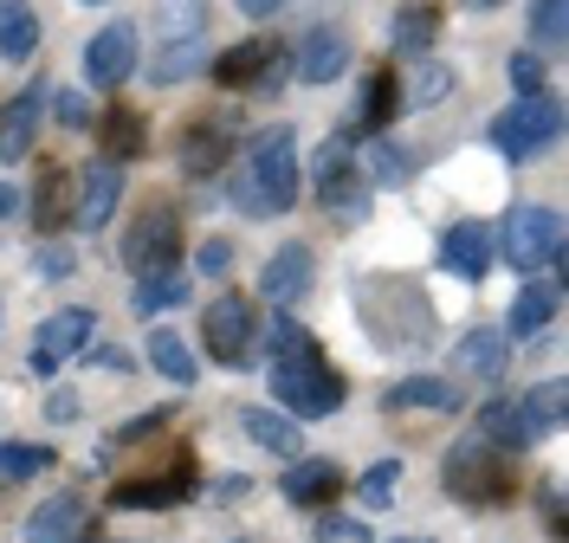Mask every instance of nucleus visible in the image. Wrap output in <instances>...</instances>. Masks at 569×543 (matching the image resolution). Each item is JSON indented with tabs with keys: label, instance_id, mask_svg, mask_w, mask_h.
Instances as JSON below:
<instances>
[{
	"label": "nucleus",
	"instance_id": "f257e3e1",
	"mask_svg": "<svg viewBox=\"0 0 569 543\" xmlns=\"http://www.w3.org/2000/svg\"><path fill=\"white\" fill-rule=\"evenodd\" d=\"M227 194H233V208L252 214V220L291 214V208H298V137H291L284 123L266 130V137H252L247 162L227 181Z\"/></svg>",
	"mask_w": 569,
	"mask_h": 543
},
{
	"label": "nucleus",
	"instance_id": "f03ea898",
	"mask_svg": "<svg viewBox=\"0 0 569 543\" xmlns=\"http://www.w3.org/2000/svg\"><path fill=\"white\" fill-rule=\"evenodd\" d=\"M272 362V395H279L284 414H298V421H323V414H337L343 408V375L323 362V350H291V356H266Z\"/></svg>",
	"mask_w": 569,
	"mask_h": 543
},
{
	"label": "nucleus",
	"instance_id": "7ed1b4c3",
	"mask_svg": "<svg viewBox=\"0 0 569 543\" xmlns=\"http://www.w3.org/2000/svg\"><path fill=\"white\" fill-rule=\"evenodd\" d=\"M440 479H447V499H460V505H511L518 499V466L492 440H460Z\"/></svg>",
	"mask_w": 569,
	"mask_h": 543
},
{
	"label": "nucleus",
	"instance_id": "20e7f679",
	"mask_svg": "<svg viewBox=\"0 0 569 543\" xmlns=\"http://www.w3.org/2000/svg\"><path fill=\"white\" fill-rule=\"evenodd\" d=\"M498 253L505 265H518V279H531V272H550L557 259H563V214L557 208H511L505 214V233H498Z\"/></svg>",
	"mask_w": 569,
	"mask_h": 543
},
{
	"label": "nucleus",
	"instance_id": "39448f33",
	"mask_svg": "<svg viewBox=\"0 0 569 543\" xmlns=\"http://www.w3.org/2000/svg\"><path fill=\"white\" fill-rule=\"evenodd\" d=\"M557 137H563V104L550 91H531V98H518L505 117H492V143L511 162H537Z\"/></svg>",
	"mask_w": 569,
	"mask_h": 543
},
{
	"label": "nucleus",
	"instance_id": "423d86ee",
	"mask_svg": "<svg viewBox=\"0 0 569 543\" xmlns=\"http://www.w3.org/2000/svg\"><path fill=\"white\" fill-rule=\"evenodd\" d=\"M201 343L220 369H252V343H259V311L240 291H220L201 311Z\"/></svg>",
	"mask_w": 569,
	"mask_h": 543
},
{
	"label": "nucleus",
	"instance_id": "0eeeda50",
	"mask_svg": "<svg viewBox=\"0 0 569 543\" xmlns=\"http://www.w3.org/2000/svg\"><path fill=\"white\" fill-rule=\"evenodd\" d=\"M318 208H330V220H343V227H356V220L369 214V175L356 169L343 137H330L318 149Z\"/></svg>",
	"mask_w": 569,
	"mask_h": 543
},
{
	"label": "nucleus",
	"instance_id": "6e6552de",
	"mask_svg": "<svg viewBox=\"0 0 569 543\" xmlns=\"http://www.w3.org/2000/svg\"><path fill=\"white\" fill-rule=\"evenodd\" d=\"M176 259H181V220L176 208H142L137 227L123 233V265L137 272V279H156V272H176Z\"/></svg>",
	"mask_w": 569,
	"mask_h": 543
},
{
	"label": "nucleus",
	"instance_id": "1a4fd4ad",
	"mask_svg": "<svg viewBox=\"0 0 569 543\" xmlns=\"http://www.w3.org/2000/svg\"><path fill=\"white\" fill-rule=\"evenodd\" d=\"M91 330H98V318L84 311V304H71V311H59V318H46L33 336V375H59V362L84 356L91 350Z\"/></svg>",
	"mask_w": 569,
	"mask_h": 543
},
{
	"label": "nucleus",
	"instance_id": "9d476101",
	"mask_svg": "<svg viewBox=\"0 0 569 543\" xmlns=\"http://www.w3.org/2000/svg\"><path fill=\"white\" fill-rule=\"evenodd\" d=\"M284 78V52L272 39H240V46H227L220 59H213V84H227V91H252V84H279Z\"/></svg>",
	"mask_w": 569,
	"mask_h": 543
},
{
	"label": "nucleus",
	"instance_id": "9b49d317",
	"mask_svg": "<svg viewBox=\"0 0 569 543\" xmlns=\"http://www.w3.org/2000/svg\"><path fill=\"white\" fill-rule=\"evenodd\" d=\"M492 259H498V227H486V220H453L440 233V265L466 285H479L492 272Z\"/></svg>",
	"mask_w": 569,
	"mask_h": 543
},
{
	"label": "nucleus",
	"instance_id": "f8f14e48",
	"mask_svg": "<svg viewBox=\"0 0 569 543\" xmlns=\"http://www.w3.org/2000/svg\"><path fill=\"white\" fill-rule=\"evenodd\" d=\"M188 492H194V460H188V453H176V466H169V472L123 479V485L110 492V505H123V511H169V505H181Z\"/></svg>",
	"mask_w": 569,
	"mask_h": 543
},
{
	"label": "nucleus",
	"instance_id": "ddd939ff",
	"mask_svg": "<svg viewBox=\"0 0 569 543\" xmlns=\"http://www.w3.org/2000/svg\"><path fill=\"white\" fill-rule=\"evenodd\" d=\"M130 72H137V27H130V20H110L104 33L84 46V78H91L98 91H117Z\"/></svg>",
	"mask_w": 569,
	"mask_h": 543
},
{
	"label": "nucleus",
	"instance_id": "4468645a",
	"mask_svg": "<svg viewBox=\"0 0 569 543\" xmlns=\"http://www.w3.org/2000/svg\"><path fill=\"white\" fill-rule=\"evenodd\" d=\"M479 440H492L498 453H531L543 428H537L531 401H486L479 408Z\"/></svg>",
	"mask_w": 569,
	"mask_h": 543
},
{
	"label": "nucleus",
	"instance_id": "2eb2a0df",
	"mask_svg": "<svg viewBox=\"0 0 569 543\" xmlns=\"http://www.w3.org/2000/svg\"><path fill=\"white\" fill-rule=\"evenodd\" d=\"M259 291H266V304L291 311V304L311 291V247H305V240H284L279 253L266 259V272H259Z\"/></svg>",
	"mask_w": 569,
	"mask_h": 543
},
{
	"label": "nucleus",
	"instance_id": "dca6fc26",
	"mask_svg": "<svg viewBox=\"0 0 569 543\" xmlns=\"http://www.w3.org/2000/svg\"><path fill=\"white\" fill-rule=\"evenodd\" d=\"M227 155H233V130L220 123V117H194L188 130H181V169L194 181H208L227 169Z\"/></svg>",
	"mask_w": 569,
	"mask_h": 543
},
{
	"label": "nucleus",
	"instance_id": "f3484780",
	"mask_svg": "<svg viewBox=\"0 0 569 543\" xmlns=\"http://www.w3.org/2000/svg\"><path fill=\"white\" fill-rule=\"evenodd\" d=\"M46 78H33L13 104L0 110V162H20L27 149H33V137H39V117H46Z\"/></svg>",
	"mask_w": 569,
	"mask_h": 543
},
{
	"label": "nucleus",
	"instance_id": "a211bd4d",
	"mask_svg": "<svg viewBox=\"0 0 569 543\" xmlns=\"http://www.w3.org/2000/svg\"><path fill=\"white\" fill-rule=\"evenodd\" d=\"M291 72L305 78V84H330V78H343L350 72V39L337 33V27H311V33L298 39Z\"/></svg>",
	"mask_w": 569,
	"mask_h": 543
},
{
	"label": "nucleus",
	"instance_id": "6ab92c4d",
	"mask_svg": "<svg viewBox=\"0 0 569 543\" xmlns=\"http://www.w3.org/2000/svg\"><path fill=\"white\" fill-rule=\"evenodd\" d=\"M117 201H123V169L98 155V162L84 169V181H78V214H71V220H78L84 233H98V227H110Z\"/></svg>",
	"mask_w": 569,
	"mask_h": 543
},
{
	"label": "nucleus",
	"instance_id": "aec40b11",
	"mask_svg": "<svg viewBox=\"0 0 569 543\" xmlns=\"http://www.w3.org/2000/svg\"><path fill=\"white\" fill-rule=\"evenodd\" d=\"M505 362H511V336L505 330H466L460 343H453V369L472 375V382H498Z\"/></svg>",
	"mask_w": 569,
	"mask_h": 543
},
{
	"label": "nucleus",
	"instance_id": "412c9836",
	"mask_svg": "<svg viewBox=\"0 0 569 543\" xmlns=\"http://www.w3.org/2000/svg\"><path fill=\"white\" fill-rule=\"evenodd\" d=\"M279 492H284L298 511H318V505H330V499L343 492V472L330 466V460H298V466H284Z\"/></svg>",
	"mask_w": 569,
	"mask_h": 543
},
{
	"label": "nucleus",
	"instance_id": "4be33fe9",
	"mask_svg": "<svg viewBox=\"0 0 569 543\" xmlns=\"http://www.w3.org/2000/svg\"><path fill=\"white\" fill-rule=\"evenodd\" d=\"M78 537H84V499L78 492H52L27 517V543H78Z\"/></svg>",
	"mask_w": 569,
	"mask_h": 543
},
{
	"label": "nucleus",
	"instance_id": "5701e85b",
	"mask_svg": "<svg viewBox=\"0 0 569 543\" xmlns=\"http://www.w3.org/2000/svg\"><path fill=\"white\" fill-rule=\"evenodd\" d=\"M557 304H563V285H557V279H531V285H525L518 298H511L505 336H537V330H550Z\"/></svg>",
	"mask_w": 569,
	"mask_h": 543
},
{
	"label": "nucleus",
	"instance_id": "b1692460",
	"mask_svg": "<svg viewBox=\"0 0 569 543\" xmlns=\"http://www.w3.org/2000/svg\"><path fill=\"white\" fill-rule=\"evenodd\" d=\"M98 143H104V162H137L142 149H149V123H142V110L130 104H110L104 110V123H98Z\"/></svg>",
	"mask_w": 569,
	"mask_h": 543
},
{
	"label": "nucleus",
	"instance_id": "393cba45",
	"mask_svg": "<svg viewBox=\"0 0 569 543\" xmlns=\"http://www.w3.org/2000/svg\"><path fill=\"white\" fill-rule=\"evenodd\" d=\"M460 389L440 382V375H408L389 389V414H408V408H427V414H460Z\"/></svg>",
	"mask_w": 569,
	"mask_h": 543
},
{
	"label": "nucleus",
	"instance_id": "a878e982",
	"mask_svg": "<svg viewBox=\"0 0 569 543\" xmlns=\"http://www.w3.org/2000/svg\"><path fill=\"white\" fill-rule=\"evenodd\" d=\"M440 33V0H401L395 7V52L401 59H421Z\"/></svg>",
	"mask_w": 569,
	"mask_h": 543
},
{
	"label": "nucleus",
	"instance_id": "bb28decb",
	"mask_svg": "<svg viewBox=\"0 0 569 543\" xmlns=\"http://www.w3.org/2000/svg\"><path fill=\"white\" fill-rule=\"evenodd\" d=\"M208 39V0H156V46Z\"/></svg>",
	"mask_w": 569,
	"mask_h": 543
},
{
	"label": "nucleus",
	"instance_id": "cd10ccee",
	"mask_svg": "<svg viewBox=\"0 0 569 543\" xmlns=\"http://www.w3.org/2000/svg\"><path fill=\"white\" fill-rule=\"evenodd\" d=\"M240 428H247L252 446H266V453H279V460H298V446H305L298 421H284V414H272V408H247Z\"/></svg>",
	"mask_w": 569,
	"mask_h": 543
},
{
	"label": "nucleus",
	"instance_id": "c85d7f7f",
	"mask_svg": "<svg viewBox=\"0 0 569 543\" xmlns=\"http://www.w3.org/2000/svg\"><path fill=\"white\" fill-rule=\"evenodd\" d=\"M395 117H401V78H395V66H382V72H369V84H362V130L382 137Z\"/></svg>",
	"mask_w": 569,
	"mask_h": 543
},
{
	"label": "nucleus",
	"instance_id": "c756f323",
	"mask_svg": "<svg viewBox=\"0 0 569 543\" xmlns=\"http://www.w3.org/2000/svg\"><path fill=\"white\" fill-rule=\"evenodd\" d=\"M39 46V13L27 0H0V59H33Z\"/></svg>",
	"mask_w": 569,
	"mask_h": 543
},
{
	"label": "nucleus",
	"instance_id": "7c9ffc66",
	"mask_svg": "<svg viewBox=\"0 0 569 543\" xmlns=\"http://www.w3.org/2000/svg\"><path fill=\"white\" fill-rule=\"evenodd\" d=\"M356 169H362L369 181H382V188H401V181L415 175V155L395 143V137H369V155H362Z\"/></svg>",
	"mask_w": 569,
	"mask_h": 543
},
{
	"label": "nucleus",
	"instance_id": "2f4dec72",
	"mask_svg": "<svg viewBox=\"0 0 569 543\" xmlns=\"http://www.w3.org/2000/svg\"><path fill=\"white\" fill-rule=\"evenodd\" d=\"M201 66H208V39H188V46H156L149 78H156V84H181V78H194Z\"/></svg>",
	"mask_w": 569,
	"mask_h": 543
},
{
	"label": "nucleus",
	"instance_id": "473e14b6",
	"mask_svg": "<svg viewBox=\"0 0 569 543\" xmlns=\"http://www.w3.org/2000/svg\"><path fill=\"white\" fill-rule=\"evenodd\" d=\"M149 362H156V369H162V375H169L176 389H188V382L201 375V369H194V356H188V343H181V336H176L169 324L149 330Z\"/></svg>",
	"mask_w": 569,
	"mask_h": 543
},
{
	"label": "nucleus",
	"instance_id": "72a5a7b5",
	"mask_svg": "<svg viewBox=\"0 0 569 543\" xmlns=\"http://www.w3.org/2000/svg\"><path fill=\"white\" fill-rule=\"evenodd\" d=\"M46 466H59V460H52V446H33V440H0V479H7V485L39 479Z\"/></svg>",
	"mask_w": 569,
	"mask_h": 543
},
{
	"label": "nucleus",
	"instance_id": "f704fd0d",
	"mask_svg": "<svg viewBox=\"0 0 569 543\" xmlns=\"http://www.w3.org/2000/svg\"><path fill=\"white\" fill-rule=\"evenodd\" d=\"M59 220H66V175H59V169H39L33 227H39V233H59Z\"/></svg>",
	"mask_w": 569,
	"mask_h": 543
},
{
	"label": "nucleus",
	"instance_id": "c9c22d12",
	"mask_svg": "<svg viewBox=\"0 0 569 543\" xmlns=\"http://www.w3.org/2000/svg\"><path fill=\"white\" fill-rule=\"evenodd\" d=\"M181 298H188V279H181V272H156V279H142V285H137V318L176 311Z\"/></svg>",
	"mask_w": 569,
	"mask_h": 543
},
{
	"label": "nucleus",
	"instance_id": "e433bc0d",
	"mask_svg": "<svg viewBox=\"0 0 569 543\" xmlns=\"http://www.w3.org/2000/svg\"><path fill=\"white\" fill-rule=\"evenodd\" d=\"M563 20H569V0H537V7H531L537 52H557V46H563Z\"/></svg>",
	"mask_w": 569,
	"mask_h": 543
},
{
	"label": "nucleus",
	"instance_id": "4c0bfd02",
	"mask_svg": "<svg viewBox=\"0 0 569 543\" xmlns=\"http://www.w3.org/2000/svg\"><path fill=\"white\" fill-rule=\"evenodd\" d=\"M447 91H453V72H447V66H427V59H421V72H415V84L401 91V104L427 110V104H440Z\"/></svg>",
	"mask_w": 569,
	"mask_h": 543
},
{
	"label": "nucleus",
	"instance_id": "58836bf2",
	"mask_svg": "<svg viewBox=\"0 0 569 543\" xmlns=\"http://www.w3.org/2000/svg\"><path fill=\"white\" fill-rule=\"evenodd\" d=\"M395 479H401V466H395V460H382V466H369V472H362V485H356V499H362L369 511H382V505L395 499Z\"/></svg>",
	"mask_w": 569,
	"mask_h": 543
},
{
	"label": "nucleus",
	"instance_id": "ea45409f",
	"mask_svg": "<svg viewBox=\"0 0 569 543\" xmlns=\"http://www.w3.org/2000/svg\"><path fill=\"white\" fill-rule=\"evenodd\" d=\"M531 414H537V428H543V434H550V428H563V382H543V389H531Z\"/></svg>",
	"mask_w": 569,
	"mask_h": 543
},
{
	"label": "nucleus",
	"instance_id": "a19ab883",
	"mask_svg": "<svg viewBox=\"0 0 569 543\" xmlns=\"http://www.w3.org/2000/svg\"><path fill=\"white\" fill-rule=\"evenodd\" d=\"M162 428H169V408H149V414H137L130 428H117V434H110V446H137V440L162 434Z\"/></svg>",
	"mask_w": 569,
	"mask_h": 543
},
{
	"label": "nucleus",
	"instance_id": "79ce46f5",
	"mask_svg": "<svg viewBox=\"0 0 569 543\" xmlns=\"http://www.w3.org/2000/svg\"><path fill=\"white\" fill-rule=\"evenodd\" d=\"M511 84H518V98H531V91H543V59L537 52H511Z\"/></svg>",
	"mask_w": 569,
	"mask_h": 543
},
{
	"label": "nucleus",
	"instance_id": "37998d69",
	"mask_svg": "<svg viewBox=\"0 0 569 543\" xmlns=\"http://www.w3.org/2000/svg\"><path fill=\"white\" fill-rule=\"evenodd\" d=\"M46 104L59 110V123H66V130H84V123H91V104H84L78 91H59V98H46Z\"/></svg>",
	"mask_w": 569,
	"mask_h": 543
},
{
	"label": "nucleus",
	"instance_id": "c03bdc74",
	"mask_svg": "<svg viewBox=\"0 0 569 543\" xmlns=\"http://www.w3.org/2000/svg\"><path fill=\"white\" fill-rule=\"evenodd\" d=\"M194 265H201L208 279H220V272L233 265V247H227V240H208V247H201V259H194Z\"/></svg>",
	"mask_w": 569,
	"mask_h": 543
},
{
	"label": "nucleus",
	"instance_id": "a18cd8bd",
	"mask_svg": "<svg viewBox=\"0 0 569 543\" xmlns=\"http://www.w3.org/2000/svg\"><path fill=\"white\" fill-rule=\"evenodd\" d=\"M39 272H46V279H66V272H71V253H66V247H46V253H39Z\"/></svg>",
	"mask_w": 569,
	"mask_h": 543
},
{
	"label": "nucleus",
	"instance_id": "49530a36",
	"mask_svg": "<svg viewBox=\"0 0 569 543\" xmlns=\"http://www.w3.org/2000/svg\"><path fill=\"white\" fill-rule=\"evenodd\" d=\"M233 7H240L247 20H272V13H279L284 0H233Z\"/></svg>",
	"mask_w": 569,
	"mask_h": 543
},
{
	"label": "nucleus",
	"instance_id": "de8ad7c7",
	"mask_svg": "<svg viewBox=\"0 0 569 543\" xmlns=\"http://www.w3.org/2000/svg\"><path fill=\"white\" fill-rule=\"evenodd\" d=\"M78 414V395H52L46 401V421H71Z\"/></svg>",
	"mask_w": 569,
	"mask_h": 543
},
{
	"label": "nucleus",
	"instance_id": "09e8293b",
	"mask_svg": "<svg viewBox=\"0 0 569 543\" xmlns=\"http://www.w3.org/2000/svg\"><path fill=\"white\" fill-rule=\"evenodd\" d=\"M13 214H20V188H13V181H0V227H7Z\"/></svg>",
	"mask_w": 569,
	"mask_h": 543
},
{
	"label": "nucleus",
	"instance_id": "8fccbe9b",
	"mask_svg": "<svg viewBox=\"0 0 569 543\" xmlns=\"http://www.w3.org/2000/svg\"><path fill=\"white\" fill-rule=\"evenodd\" d=\"M91 362H98V369H130V356H123L117 343H104V350H91Z\"/></svg>",
	"mask_w": 569,
	"mask_h": 543
},
{
	"label": "nucleus",
	"instance_id": "3c124183",
	"mask_svg": "<svg viewBox=\"0 0 569 543\" xmlns=\"http://www.w3.org/2000/svg\"><path fill=\"white\" fill-rule=\"evenodd\" d=\"M466 7H472V13H492V7H505V0H466Z\"/></svg>",
	"mask_w": 569,
	"mask_h": 543
},
{
	"label": "nucleus",
	"instance_id": "603ef678",
	"mask_svg": "<svg viewBox=\"0 0 569 543\" xmlns=\"http://www.w3.org/2000/svg\"><path fill=\"white\" fill-rule=\"evenodd\" d=\"M395 543H427V537H395Z\"/></svg>",
	"mask_w": 569,
	"mask_h": 543
},
{
	"label": "nucleus",
	"instance_id": "864d4df0",
	"mask_svg": "<svg viewBox=\"0 0 569 543\" xmlns=\"http://www.w3.org/2000/svg\"><path fill=\"white\" fill-rule=\"evenodd\" d=\"M78 7H104V0H78Z\"/></svg>",
	"mask_w": 569,
	"mask_h": 543
}]
</instances>
